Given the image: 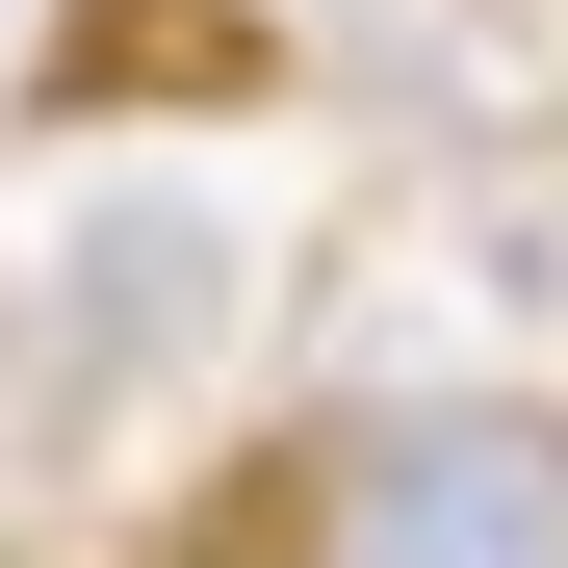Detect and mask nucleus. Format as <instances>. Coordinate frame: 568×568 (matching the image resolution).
<instances>
[{
  "label": "nucleus",
  "mask_w": 568,
  "mask_h": 568,
  "mask_svg": "<svg viewBox=\"0 0 568 568\" xmlns=\"http://www.w3.org/2000/svg\"><path fill=\"white\" fill-rule=\"evenodd\" d=\"M207 568H568V414L542 388H362L258 439Z\"/></svg>",
  "instance_id": "obj_1"
}]
</instances>
